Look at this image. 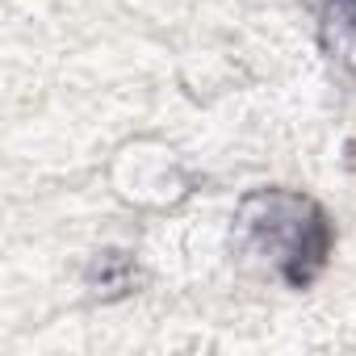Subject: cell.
<instances>
[{
  "label": "cell",
  "instance_id": "cell-1",
  "mask_svg": "<svg viewBox=\"0 0 356 356\" xmlns=\"http://www.w3.org/2000/svg\"><path fill=\"white\" fill-rule=\"evenodd\" d=\"M235 243L260 256L289 289H310L335 252L327 210L298 189H252L235 210Z\"/></svg>",
  "mask_w": 356,
  "mask_h": 356
},
{
  "label": "cell",
  "instance_id": "cell-2",
  "mask_svg": "<svg viewBox=\"0 0 356 356\" xmlns=\"http://www.w3.org/2000/svg\"><path fill=\"white\" fill-rule=\"evenodd\" d=\"M318 47L335 67L356 72V0H323Z\"/></svg>",
  "mask_w": 356,
  "mask_h": 356
},
{
  "label": "cell",
  "instance_id": "cell-3",
  "mask_svg": "<svg viewBox=\"0 0 356 356\" xmlns=\"http://www.w3.org/2000/svg\"><path fill=\"white\" fill-rule=\"evenodd\" d=\"M88 285H92L97 293H105V298L130 293V289H134V264H130V256H122V252L97 256L92 268H88Z\"/></svg>",
  "mask_w": 356,
  "mask_h": 356
}]
</instances>
